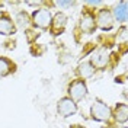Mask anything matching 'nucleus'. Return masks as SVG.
<instances>
[{
  "mask_svg": "<svg viewBox=\"0 0 128 128\" xmlns=\"http://www.w3.org/2000/svg\"><path fill=\"white\" fill-rule=\"evenodd\" d=\"M90 114H92V118L96 120V121H108L109 116H111L109 108H108L105 104H102L100 100H96L95 104L92 105Z\"/></svg>",
  "mask_w": 128,
  "mask_h": 128,
  "instance_id": "obj_1",
  "label": "nucleus"
},
{
  "mask_svg": "<svg viewBox=\"0 0 128 128\" xmlns=\"http://www.w3.org/2000/svg\"><path fill=\"white\" fill-rule=\"evenodd\" d=\"M68 93H70V99L72 100H80L83 99L84 96L88 95V89H86V84L82 82V80H76L73 82L68 88Z\"/></svg>",
  "mask_w": 128,
  "mask_h": 128,
  "instance_id": "obj_2",
  "label": "nucleus"
},
{
  "mask_svg": "<svg viewBox=\"0 0 128 128\" xmlns=\"http://www.w3.org/2000/svg\"><path fill=\"white\" fill-rule=\"evenodd\" d=\"M34 24L40 28H48L51 25V13L47 9H38L34 12Z\"/></svg>",
  "mask_w": 128,
  "mask_h": 128,
  "instance_id": "obj_3",
  "label": "nucleus"
},
{
  "mask_svg": "<svg viewBox=\"0 0 128 128\" xmlns=\"http://www.w3.org/2000/svg\"><path fill=\"white\" fill-rule=\"evenodd\" d=\"M57 111H58V114L61 116H70V115H73L74 112L77 111V106L74 104V100H72L70 98H64V99H61L58 102Z\"/></svg>",
  "mask_w": 128,
  "mask_h": 128,
  "instance_id": "obj_4",
  "label": "nucleus"
},
{
  "mask_svg": "<svg viewBox=\"0 0 128 128\" xmlns=\"http://www.w3.org/2000/svg\"><path fill=\"white\" fill-rule=\"evenodd\" d=\"M80 28H82V31L86 32V34H92L96 28L95 18L90 13H84L82 16V19H80Z\"/></svg>",
  "mask_w": 128,
  "mask_h": 128,
  "instance_id": "obj_5",
  "label": "nucleus"
},
{
  "mask_svg": "<svg viewBox=\"0 0 128 128\" xmlns=\"http://www.w3.org/2000/svg\"><path fill=\"white\" fill-rule=\"evenodd\" d=\"M98 25H99V28H102V29H111L112 26H114L112 15L108 10H100V13L98 16Z\"/></svg>",
  "mask_w": 128,
  "mask_h": 128,
  "instance_id": "obj_6",
  "label": "nucleus"
},
{
  "mask_svg": "<svg viewBox=\"0 0 128 128\" xmlns=\"http://www.w3.org/2000/svg\"><path fill=\"white\" fill-rule=\"evenodd\" d=\"M15 32V25L8 16H0V34L2 35H10Z\"/></svg>",
  "mask_w": 128,
  "mask_h": 128,
  "instance_id": "obj_7",
  "label": "nucleus"
},
{
  "mask_svg": "<svg viewBox=\"0 0 128 128\" xmlns=\"http://www.w3.org/2000/svg\"><path fill=\"white\" fill-rule=\"evenodd\" d=\"M95 73V66L89 61H83L80 63L79 66V74L83 77V79H88V77H92Z\"/></svg>",
  "mask_w": 128,
  "mask_h": 128,
  "instance_id": "obj_8",
  "label": "nucleus"
},
{
  "mask_svg": "<svg viewBox=\"0 0 128 128\" xmlns=\"http://www.w3.org/2000/svg\"><path fill=\"white\" fill-rule=\"evenodd\" d=\"M51 24H52V28H54V32H56V35L58 34V31L61 32L64 29V26L67 24V18L64 13H57L56 18H54V20H51Z\"/></svg>",
  "mask_w": 128,
  "mask_h": 128,
  "instance_id": "obj_9",
  "label": "nucleus"
},
{
  "mask_svg": "<svg viewBox=\"0 0 128 128\" xmlns=\"http://www.w3.org/2000/svg\"><path fill=\"white\" fill-rule=\"evenodd\" d=\"M114 13H115V18H116L118 20L124 22V20L127 19V2H125V0H122L120 4L115 8Z\"/></svg>",
  "mask_w": 128,
  "mask_h": 128,
  "instance_id": "obj_10",
  "label": "nucleus"
},
{
  "mask_svg": "<svg viewBox=\"0 0 128 128\" xmlns=\"http://www.w3.org/2000/svg\"><path fill=\"white\" fill-rule=\"evenodd\" d=\"M127 105L125 104H120L116 105L115 108V118L118 122H125L127 121Z\"/></svg>",
  "mask_w": 128,
  "mask_h": 128,
  "instance_id": "obj_11",
  "label": "nucleus"
},
{
  "mask_svg": "<svg viewBox=\"0 0 128 128\" xmlns=\"http://www.w3.org/2000/svg\"><path fill=\"white\" fill-rule=\"evenodd\" d=\"M106 60H108V57H106L105 50H99V51L95 52L93 57H92V61H93L96 66H104V64L106 63Z\"/></svg>",
  "mask_w": 128,
  "mask_h": 128,
  "instance_id": "obj_12",
  "label": "nucleus"
},
{
  "mask_svg": "<svg viewBox=\"0 0 128 128\" xmlns=\"http://www.w3.org/2000/svg\"><path fill=\"white\" fill-rule=\"evenodd\" d=\"M12 72V63L8 58H0V76H6Z\"/></svg>",
  "mask_w": 128,
  "mask_h": 128,
  "instance_id": "obj_13",
  "label": "nucleus"
},
{
  "mask_svg": "<svg viewBox=\"0 0 128 128\" xmlns=\"http://www.w3.org/2000/svg\"><path fill=\"white\" fill-rule=\"evenodd\" d=\"M16 20H18V24H19V26H26L28 25V15L25 13V12H20L19 15L16 16Z\"/></svg>",
  "mask_w": 128,
  "mask_h": 128,
  "instance_id": "obj_14",
  "label": "nucleus"
},
{
  "mask_svg": "<svg viewBox=\"0 0 128 128\" xmlns=\"http://www.w3.org/2000/svg\"><path fill=\"white\" fill-rule=\"evenodd\" d=\"M56 4L58 8H72L74 4V2H57Z\"/></svg>",
  "mask_w": 128,
  "mask_h": 128,
  "instance_id": "obj_15",
  "label": "nucleus"
}]
</instances>
